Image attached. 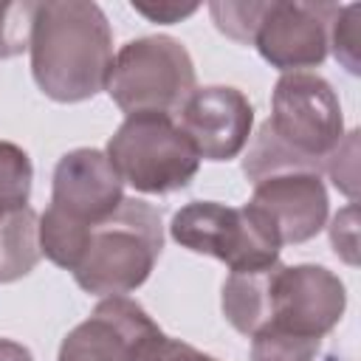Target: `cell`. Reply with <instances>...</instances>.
I'll list each match as a JSON object with an SVG mask.
<instances>
[{
  "mask_svg": "<svg viewBox=\"0 0 361 361\" xmlns=\"http://www.w3.org/2000/svg\"><path fill=\"white\" fill-rule=\"evenodd\" d=\"M164 248L161 212L138 197H124L118 209L87 231L85 251L73 265V279L96 296H124L141 288Z\"/></svg>",
  "mask_w": 361,
  "mask_h": 361,
  "instance_id": "7a4b0ae2",
  "label": "cell"
},
{
  "mask_svg": "<svg viewBox=\"0 0 361 361\" xmlns=\"http://www.w3.org/2000/svg\"><path fill=\"white\" fill-rule=\"evenodd\" d=\"M121 183L144 195L186 189L197 175L200 158L172 116L135 113L113 133L104 149Z\"/></svg>",
  "mask_w": 361,
  "mask_h": 361,
  "instance_id": "3957f363",
  "label": "cell"
},
{
  "mask_svg": "<svg viewBox=\"0 0 361 361\" xmlns=\"http://www.w3.org/2000/svg\"><path fill=\"white\" fill-rule=\"evenodd\" d=\"M0 361H34L28 347L11 341V338H0Z\"/></svg>",
  "mask_w": 361,
  "mask_h": 361,
  "instance_id": "603a6c76",
  "label": "cell"
},
{
  "mask_svg": "<svg viewBox=\"0 0 361 361\" xmlns=\"http://www.w3.org/2000/svg\"><path fill=\"white\" fill-rule=\"evenodd\" d=\"M324 172L333 178L336 189H341L350 200H355V186H358V133H347L341 144L330 152L324 161Z\"/></svg>",
  "mask_w": 361,
  "mask_h": 361,
  "instance_id": "d6986e66",
  "label": "cell"
},
{
  "mask_svg": "<svg viewBox=\"0 0 361 361\" xmlns=\"http://www.w3.org/2000/svg\"><path fill=\"white\" fill-rule=\"evenodd\" d=\"M133 361H217L200 350H195L192 344L186 341H178V338H169L164 333L152 336L138 353Z\"/></svg>",
  "mask_w": 361,
  "mask_h": 361,
  "instance_id": "ffe728a7",
  "label": "cell"
},
{
  "mask_svg": "<svg viewBox=\"0 0 361 361\" xmlns=\"http://www.w3.org/2000/svg\"><path fill=\"white\" fill-rule=\"evenodd\" d=\"M158 324L127 296H107L90 319L76 324L59 344L56 361H133L135 353L158 336Z\"/></svg>",
  "mask_w": 361,
  "mask_h": 361,
  "instance_id": "8fae6325",
  "label": "cell"
},
{
  "mask_svg": "<svg viewBox=\"0 0 361 361\" xmlns=\"http://www.w3.org/2000/svg\"><path fill=\"white\" fill-rule=\"evenodd\" d=\"M28 51L37 87L54 102L73 104L104 90L113 68V31L96 3L48 0L37 6Z\"/></svg>",
  "mask_w": 361,
  "mask_h": 361,
  "instance_id": "6da1fadb",
  "label": "cell"
},
{
  "mask_svg": "<svg viewBox=\"0 0 361 361\" xmlns=\"http://www.w3.org/2000/svg\"><path fill=\"white\" fill-rule=\"evenodd\" d=\"M104 90L127 113L172 116L195 93L189 51L172 37H138L118 48Z\"/></svg>",
  "mask_w": 361,
  "mask_h": 361,
  "instance_id": "5b68a950",
  "label": "cell"
},
{
  "mask_svg": "<svg viewBox=\"0 0 361 361\" xmlns=\"http://www.w3.org/2000/svg\"><path fill=\"white\" fill-rule=\"evenodd\" d=\"M271 135L310 172H324V161L344 138V118L336 90L327 79L296 71L282 73L265 121Z\"/></svg>",
  "mask_w": 361,
  "mask_h": 361,
  "instance_id": "8992f818",
  "label": "cell"
},
{
  "mask_svg": "<svg viewBox=\"0 0 361 361\" xmlns=\"http://www.w3.org/2000/svg\"><path fill=\"white\" fill-rule=\"evenodd\" d=\"M180 130L195 147L197 158L231 161L243 152L254 127V107L243 90L228 85L195 87L178 110Z\"/></svg>",
  "mask_w": 361,
  "mask_h": 361,
  "instance_id": "30bf717a",
  "label": "cell"
},
{
  "mask_svg": "<svg viewBox=\"0 0 361 361\" xmlns=\"http://www.w3.org/2000/svg\"><path fill=\"white\" fill-rule=\"evenodd\" d=\"M121 200V178L107 155L102 149L79 147L59 158L54 169L51 206L45 212L68 226L90 231L96 223L107 220Z\"/></svg>",
  "mask_w": 361,
  "mask_h": 361,
  "instance_id": "9c48e42d",
  "label": "cell"
},
{
  "mask_svg": "<svg viewBox=\"0 0 361 361\" xmlns=\"http://www.w3.org/2000/svg\"><path fill=\"white\" fill-rule=\"evenodd\" d=\"M265 8V0H217L209 3V14L217 25V31H223L226 37H231L240 45H251L259 14Z\"/></svg>",
  "mask_w": 361,
  "mask_h": 361,
  "instance_id": "2e32d148",
  "label": "cell"
},
{
  "mask_svg": "<svg viewBox=\"0 0 361 361\" xmlns=\"http://www.w3.org/2000/svg\"><path fill=\"white\" fill-rule=\"evenodd\" d=\"M37 6L34 0L0 3V59H11L28 48Z\"/></svg>",
  "mask_w": 361,
  "mask_h": 361,
  "instance_id": "e0dca14e",
  "label": "cell"
},
{
  "mask_svg": "<svg viewBox=\"0 0 361 361\" xmlns=\"http://www.w3.org/2000/svg\"><path fill=\"white\" fill-rule=\"evenodd\" d=\"M341 6L336 3H293L265 0L251 45L282 73L316 68L327 59L330 23Z\"/></svg>",
  "mask_w": 361,
  "mask_h": 361,
  "instance_id": "ba28073f",
  "label": "cell"
},
{
  "mask_svg": "<svg viewBox=\"0 0 361 361\" xmlns=\"http://www.w3.org/2000/svg\"><path fill=\"white\" fill-rule=\"evenodd\" d=\"M39 214L23 206L0 220V285L17 282L39 262Z\"/></svg>",
  "mask_w": 361,
  "mask_h": 361,
  "instance_id": "4fadbf2b",
  "label": "cell"
},
{
  "mask_svg": "<svg viewBox=\"0 0 361 361\" xmlns=\"http://www.w3.org/2000/svg\"><path fill=\"white\" fill-rule=\"evenodd\" d=\"M169 234L178 245L209 254L231 271H259L279 262V234L271 220L251 203L223 206L212 200L186 203L175 212Z\"/></svg>",
  "mask_w": 361,
  "mask_h": 361,
  "instance_id": "277c9868",
  "label": "cell"
},
{
  "mask_svg": "<svg viewBox=\"0 0 361 361\" xmlns=\"http://www.w3.org/2000/svg\"><path fill=\"white\" fill-rule=\"evenodd\" d=\"M330 243L336 248V254L355 265L358 262V226H355V203H350L344 212H338L333 217V226H330Z\"/></svg>",
  "mask_w": 361,
  "mask_h": 361,
  "instance_id": "44dd1931",
  "label": "cell"
},
{
  "mask_svg": "<svg viewBox=\"0 0 361 361\" xmlns=\"http://www.w3.org/2000/svg\"><path fill=\"white\" fill-rule=\"evenodd\" d=\"M257 206L279 234L282 245L307 243L327 223V189L319 172H279L254 183Z\"/></svg>",
  "mask_w": 361,
  "mask_h": 361,
  "instance_id": "7c38bea8",
  "label": "cell"
},
{
  "mask_svg": "<svg viewBox=\"0 0 361 361\" xmlns=\"http://www.w3.org/2000/svg\"><path fill=\"white\" fill-rule=\"evenodd\" d=\"M344 307H347L344 282L324 265L274 262L271 316L265 327H276L293 336L322 341L341 322Z\"/></svg>",
  "mask_w": 361,
  "mask_h": 361,
  "instance_id": "52a82bcc",
  "label": "cell"
},
{
  "mask_svg": "<svg viewBox=\"0 0 361 361\" xmlns=\"http://www.w3.org/2000/svg\"><path fill=\"white\" fill-rule=\"evenodd\" d=\"M133 8L138 14H144V17H149L152 23H166L169 25V23H180L183 17L195 14L197 3H155V6H149V3L133 0Z\"/></svg>",
  "mask_w": 361,
  "mask_h": 361,
  "instance_id": "7402d4cb",
  "label": "cell"
},
{
  "mask_svg": "<svg viewBox=\"0 0 361 361\" xmlns=\"http://www.w3.org/2000/svg\"><path fill=\"white\" fill-rule=\"evenodd\" d=\"M31 180H34V166L28 152L11 141H0V220L28 206Z\"/></svg>",
  "mask_w": 361,
  "mask_h": 361,
  "instance_id": "5bb4252c",
  "label": "cell"
},
{
  "mask_svg": "<svg viewBox=\"0 0 361 361\" xmlns=\"http://www.w3.org/2000/svg\"><path fill=\"white\" fill-rule=\"evenodd\" d=\"M319 344V338H305L276 327H265L257 336H251V361H313Z\"/></svg>",
  "mask_w": 361,
  "mask_h": 361,
  "instance_id": "9a60e30c",
  "label": "cell"
},
{
  "mask_svg": "<svg viewBox=\"0 0 361 361\" xmlns=\"http://www.w3.org/2000/svg\"><path fill=\"white\" fill-rule=\"evenodd\" d=\"M358 17H361V6H344L338 8L336 20L330 23V45L336 59L350 71V73H361V37H358Z\"/></svg>",
  "mask_w": 361,
  "mask_h": 361,
  "instance_id": "ac0fdd59",
  "label": "cell"
}]
</instances>
